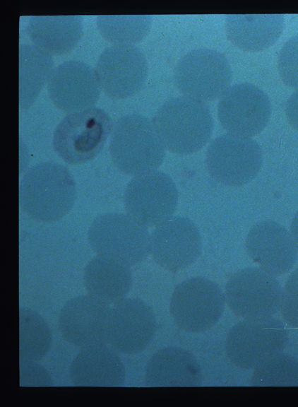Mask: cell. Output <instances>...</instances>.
<instances>
[{"instance_id": "6da1fadb", "label": "cell", "mask_w": 298, "mask_h": 407, "mask_svg": "<svg viewBox=\"0 0 298 407\" xmlns=\"http://www.w3.org/2000/svg\"><path fill=\"white\" fill-rule=\"evenodd\" d=\"M76 185L68 169L58 163L36 164L23 176L20 184V203L32 218L54 221L73 205Z\"/></svg>"}, {"instance_id": "7a4b0ae2", "label": "cell", "mask_w": 298, "mask_h": 407, "mask_svg": "<svg viewBox=\"0 0 298 407\" xmlns=\"http://www.w3.org/2000/svg\"><path fill=\"white\" fill-rule=\"evenodd\" d=\"M109 151L121 171L136 176L160 166L165 146L153 120L130 113L120 117L113 126Z\"/></svg>"}, {"instance_id": "3957f363", "label": "cell", "mask_w": 298, "mask_h": 407, "mask_svg": "<svg viewBox=\"0 0 298 407\" xmlns=\"http://www.w3.org/2000/svg\"><path fill=\"white\" fill-rule=\"evenodd\" d=\"M153 121L165 146L179 154L200 150L210 140L213 130L208 106L185 95L166 100Z\"/></svg>"}, {"instance_id": "277c9868", "label": "cell", "mask_w": 298, "mask_h": 407, "mask_svg": "<svg viewBox=\"0 0 298 407\" xmlns=\"http://www.w3.org/2000/svg\"><path fill=\"white\" fill-rule=\"evenodd\" d=\"M112 129L110 117L101 108L93 106L69 112L55 129L53 147L65 163L81 164L102 151Z\"/></svg>"}, {"instance_id": "5b68a950", "label": "cell", "mask_w": 298, "mask_h": 407, "mask_svg": "<svg viewBox=\"0 0 298 407\" xmlns=\"http://www.w3.org/2000/svg\"><path fill=\"white\" fill-rule=\"evenodd\" d=\"M288 341V329L280 319L273 316L246 318L230 329L226 339V353L237 367L254 370L283 351Z\"/></svg>"}, {"instance_id": "8992f818", "label": "cell", "mask_w": 298, "mask_h": 407, "mask_svg": "<svg viewBox=\"0 0 298 407\" xmlns=\"http://www.w3.org/2000/svg\"><path fill=\"white\" fill-rule=\"evenodd\" d=\"M88 237L97 254L113 256L129 266L141 262L150 252V235L146 226L129 214L98 216L92 223Z\"/></svg>"}, {"instance_id": "52a82bcc", "label": "cell", "mask_w": 298, "mask_h": 407, "mask_svg": "<svg viewBox=\"0 0 298 407\" xmlns=\"http://www.w3.org/2000/svg\"><path fill=\"white\" fill-rule=\"evenodd\" d=\"M232 71L227 57L210 48L183 56L174 69V81L185 96L201 101L221 96L230 87Z\"/></svg>"}, {"instance_id": "ba28073f", "label": "cell", "mask_w": 298, "mask_h": 407, "mask_svg": "<svg viewBox=\"0 0 298 407\" xmlns=\"http://www.w3.org/2000/svg\"><path fill=\"white\" fill-rule=\"evenodd\" d=\"M282 295V287L275 275L261 267L235 272L225 292L230 308L244 319L273 316L280 310Z\"/></svg>"}, {"instance_id": "9c48e42d", "label": "cell", "mask_w": 298, "mask_h": 407, "mask_svg": "<svg viewBox=\"0 0 298 407\" xmlns=\"http://www.w3.org/2000/svg\"><path fill=\"white\" fill-rule=\"evenodd\" d=\"M225 302V294L216 283L205 277H192L175 288L170 300V311L181 329L200 332L219 321Z\"/></svg>"}, {"instance_id": "30bf717a", "label": "cell", "mask_w": 298, "mask_h": 407, "mask_svg": "<svg viewBox=\"0 0 298 407\" xmlns=\"http://www.w3.org/2000/svg\"><path fill=\"white\" fill-rule=\"evenodd\" d=\"M206 163L209 172L216 180L229 186H241L259 172L263 163L262 150L251 138L225 134L210 143Z\"/></svg>"}, {"instance_id": "8fae6325", "label": "cell", "mask_w": 298, "mask_h": 407, "mask_svg": "<svg viewBox=\"0 0 298 407\" xmlns=\"http://www.w3.org/2000/svg\"><path fill=\"white\" fill-rule=\"evenodd\" d=\"M124 199L129 215L145 226H153L174 213L178 191L169 175L153 170L135 176L126 187Z\"/></svg>"}, {"instance_id": "7c38bea8", "label": "cell", "mask_w": 298, "mask_h": 407, "mask_svg": "<svg viewBox=\"0 0 298 407\" xmlns=\"http://www.w3.org/2000/svg\"><path fill=\"white\" fill-rule=\"evenodd\" d=\"M271 110L269 97L263 89L242 83L230 86L220 96L217 114L228 134L251 138L267 125Z\"/></svg>"}, {"instance_id": "4fadbf2b", "label": "cell", "mask_w": 298, "mask_h": 407, "mask_svg": "<svg viewBox=\"0 0 298 407\" xmlns=\"http://www.w3.org/2000/svg\"><path fill=\"white\" fill-rule=\"evenodd\" d=\"M112 307L90 295H79L68 302L59 315V327L69 343L85 348L105 346L109 341Z\"/></svg>"}, {"instance_id": "5bb4252c", "label": "cell", "mask_w": 298, "mask_h": 407, "mask_svg": "<svg viewBox=\"0 0 298 407\" xmlns=\"http://www.w3.org/2000/svg\"><path fill=\"white\" fill-rule=\"evenodd\" d=\"M95 70L105 93L124 98L141 88L148 76V65L139 48L133 45H114L101 53Z\"/></svg>"}, {"instance_id": "9a60e30c", "label": "cell", "mask_w": 298, "mask_h": 407, "mask_svg": "<svg viewBox=\"0 0 298 407\" xmlns=\"http://www.w3.org/2000/svg\"><path fill=\"white\" fill-rule=\"evenodd\" d=\"M201 247V232L186 217L172 216L157 224L150 235V253L157 263L171 271L191 264Z\"/></svg>"}, {"instance_id": "2e32d148", "label": "cell", "mask_w": 298, "mask_h": 407, "mask_svg": "<svg viewBox=\"0 0 298 407\" xmlns=\"http://www.w3.org/2000/svg\"><path fill=\"white\" fill-rule=\"evenodd\" d=\"M100 89L95 70L78 60L58 65L47 81L49 98L56 107L68 113L93 107Z\"/></svg>"}, {"instance_id": "e0dca14e", "label": "cell", "mask_w": 298, "mask_h": 407, "mask_svg": "<svg viewBox=\"0 0 298 407\" xmlns=\"http://www.w3.org/2000/svg\"><path fill=\"white\" fill-rule=\"evenodd\" d=\"M156 330L153 309L137 298H124L112 307L109 341L112 347L124 354L142 351Z\"/></svg>"}, {"instance_id": "ac0fdd59", "label": "cell", "mask_w": 298, "mask_h": 407, "mask_svg": "<svg viewBox=\"0 0 298 407\" xmlns=\"http://www.w3.org/2000/svg\"><path fill=\"white\" fill-rule=\"evenodd\" d=\"M246 249L261 268L274 274L290 271L297 259V247L285 227L273 220H263L249 231Z\"/></svg>"}, {"instance_id": "d6986e66", "label": "cell", "mask_w": 298, "mask_h": 407, "mask_svg": "<svg viewBox=\"0 0 298 407\" xmlns=\"http://www.w3.org/2000/svg\"><path fill=\"white\" fill-rule=\"evenodd\" d=\"M71 382L80 387H121L126 372L115 352L105 346L85 348L73 360Z\"/></svg>"}, {"instance_id": "ffe728a7", "label": "cell", "mask_w": 298, "mask_h": 407, "mask_svg": "<svg viewBox=\"0 0 298 407\" xmlns=\"http://www.w3.org/2000/svg\"><path fill=\"white\" fill-rule=\"evenodd\" d=\"M201 379L196 358L178 347H167L156 352L145 369V383L150 387L196 386Z\"/></svg>"}, {"instance_id": "44dd1931", "label": "cell", "mask_w": 298, "mask_h": 407, "mask_svg": "<svg viewBox=\"0 0 298 407\" xmlns=\"http://www.w3.org/2000/svg\"><path fill=\"white\" fill-rule=\"evenodd\" d=\"M129 266L111 256L97 254L93 257L83 275L88 294L109 305L126 298L132 285Z\"/></svg>"}, {"instance_id": "7402d4cb", "label": "cell", "mask_w": 298, "mask_h": 407, "mask_svg": "<svg viewBox=\"0 0 298 407\" xmlns=\"http://www.w3.org/2000/svg\"><path fill=\"white\" fill-rule=\"evenodd\" d=\"M285 26L282 14H229L226 31L230 40L240 49L257 52L273 45Z\"/></svg>"}, {"instance_id": "603a6c76", "label": "cell", "mask_w": 298, "mask_h": 407, "mask_svg": "<svg viewBox=\"0 0 298 407\" xmlns=\"http://www.w3.org/2000/svg\"><path fill=\"white\" fill-rule=\"evenodd\" d=\"M35 45L51 54L71 50L82 36V18L78 16H31L27 25Z\"/></svg>"}, {"instance_id": "cb8c5ba5", "label": "cell", "mask_w": 298, "mask_h": 407, "mask_svg": "<svg viewBox=\"0 0 298 407\" xmlns=\"http://www.w3.org/2000/svg\"><path fill=\"white\" fill-rule=\"evenodd\" d=\"M19 102L28 108L35 101L44 83L53 71V61L49 54L35 45L19 47Z\"/></svg>"}, {"instance_id": "d4e9b609", "label": "cell", "mask_w": 298, "mask_h": 407, "mask_svg": "<svg viewBox=\"0 0 298 407\" xmlns=\"http://www.w3.org/2000/svg\"><path fill=\"white\" fill-rule=\"evenodd\" d=\"M20 362L40 360L52 343L50 329L44 319L35 311L21 307L19 311Z\"/></svg>"}, {"instance_id": "484cf974", "label": "cell", "mask_w": 298, "mask_h": 407, "mask_svg": "<svg viewBox=\"0 0 298 407\" xmlns=\"http://www.w3.org/2000/svg\"><path fill=\"white\" fill-rule=\"evenodd\" d=\"M151 19L148 15L98 16L97 23L109 41L116 45H132L148 34Z\"/></svg>"}, {"instance_id": "4316f807", "label": "cell", "mask_w": 298, "mask_h": 407, "mask_svg": "<svg viewBox=\"0 0 298 407\" xmlns=\"http://www.w3.org/2000/svg\"><path fill=\"white\" fill-rule=\"evenodd\" d=\"M251 384L256 387L298 386V359L280 352L254 369Z\"/></svg>"}, {"instance_id": "83f0119b", "label": "cell", "mask_w": 298, "mask_h": 407, "mask_svg": "<svg viewBox=\"0 0 298 407\" xmlns=\"http://www.w3.org/2000/svg\"><path fill=\"white\" fill-rule=\"evenodd\" d=\"M278 68L285 84L298 89V35L283 45L278 56Z\"/></svg>"}, {"instance_id": "f1b7e54d", "label": "cell", "mask_w": 298, "mask_h": 407, "mask_svg": "<svg viewBox=\"0 0 298 407\" xmlns=\"http://www.w3.org/2000/svg\"><path fill=\"white\" fill-rule=\"evenodd\" d=\"M280 311L287 324L298 328V268L292 271L282 288Z\"/></svg>"}, {"instance_id": "f546056e", "label": "cell", "mask_w": 298, "mask_h": 407, "mask_svg": "<svg viewBox=\"0 0 298 407\" xmlns=\"http://www.w3.org/2000/svg\"><path fill=\"white\" fill-rule=\"evenodd\" d=\"M20 386H51L52 378L47 371L36 362H20Z\"/></svg>"}, {"instance_id": "4dcf8cb0", "label": "cell", "mask_w": 298, "mask_h": 407, "mask_svg": "<svg viewBox=\"0 0 298 407\" xmlns=\"http://www.w3.org/2000/svg\"><path fill=\"white\" fill-rule=\"evenodd\" d=\"M285 112L290 124L298 130V89L287 100Z\"/></svg>"}, {"instance_id": "1f68e13d", "label": "cell", "mask_w": 298, "mask_h": 407, "mask_svg": "<svg viewBox=\"0 0 298 407\" xmlns=\"http://www.w3.org/2000/svg\"><path fill=\"white\" fill-rule=\"evenodd\" d=\"M291 233L298 248V212L292 220L291 224Z\"/></svg>"}]
</instances>
